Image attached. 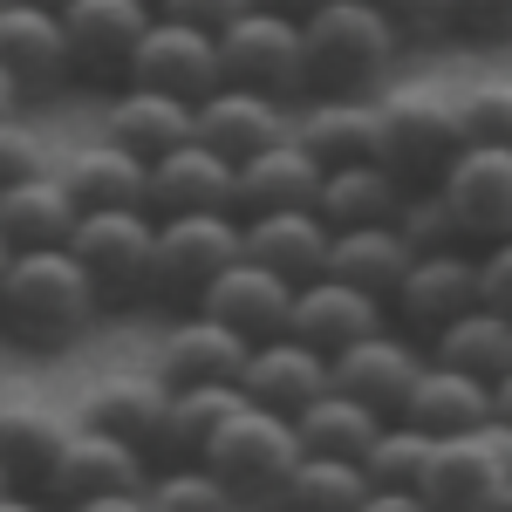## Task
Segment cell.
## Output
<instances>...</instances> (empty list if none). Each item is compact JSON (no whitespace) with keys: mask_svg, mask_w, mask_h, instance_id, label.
Segmentation results:
<instances>
[{"mask_svg":"<svg viewBox=\"0 0 512 512\" xmlns=\"http://www.w3.org/2000/svg\"><path fill=\"white\" fill-rule=\"evenodd\" d=\"M103 315L96 287L69 260V246H28L7 260L0 274V328L21 349H69L89 335V321Z\"/></svg>","mask_w":512,"mask_h":512,"instance_id":"cell-1","label":"cell"},{"mask_svg":"<svg viewBox=\"0 0 512 512\" xmlns=\"http://www.w3.org/2000/svg\"><path fill=\"white\" fill-rule=\"evenodd\" d=\"M396 48L403 41L369 0H315L301 14V96H376Z\"/></svg>","mask_w":512,"mask_h":512,"instance_id":"cell-2","label":"cell"},{"mask_svg":"<svg viewBox=\"0 0 512 512\" xmlns=\"http://www.w3.org/2000/svg\"><path fill=\"white\" fill-rule=\"evenodd\" d=\"M417 499L431 512H512V424L431 437V458L417 478Z\"/></svg>","mask_w":512,"mask_h":512,"instance_id":"cell-3","label":"cell"},{"mask_svg":"<svg viewBox=\"0 0 512 512\" xmlns=\"http://www.w3.org/2000/svg\"><path fill=\"white\" fill-rule=\"evenodd\" d=\"M294 458H301L294 424H287L280 410H267V403H246V396H239L233 410L219 417V431L198 444V465L219 478L239 506L267 499L280 478H287V465H294Z\"/></svg>","mask_w":512,"mask_h":512,"instance_id":"cell-4","label":"cell"},{"mask_svg":"<svg viewBox=\"0 0 512 512\" xmlns=\"http://www.w3.org/2000/svg\"><path fill=\"white\" fill-rule=\"evenodd\" d=\"M69 260H76L103 308H130L151 294V212L144 205H103L69 219Z\"/></svg>","mask_w":512,"mask_h":512,"instance_id":"cell-5","label":"cell"},{"mask_svg":"<svg viewBox=\"0 0 512 512\" xmlns=\"http://www.w3.org/2000/svg\"><path fill=\"white\" fill-rule=\"evenodd\" d=\"M226 260H239L233 212H164V219H151V294L144 301L192 308Z\"/></svg>","mask_w":512,"mask_h":512,"instance_id":"cell-6","label":"cell"},{"mask_svg":"<svg viewBox=\"0 0 512 512\" xmlns=\"http://www.w3.org/2000/svg\"><path fill=\"white\" fill-rule=\"evenodd\" d=\"M376 117H383V171H390L403 192H417V185H437V171L451 164L458 151V123H451V96L444 89H424V82H410V89H390L383 103H376Z\"/></svg>","mask_w":512,"mask_h":512,"instance_id":"cell-7","label":"cell"},{"mask_svg":"<svg viewBox=\"0 0 512 512\" xmlns=\"http://www.w3.org/2000/svg\"><path fill=\"white\" fill-rule=\"evenodd\" d=\"M212 48H219V82L260 89V96H280V103L301 96V21L294 14L239 7L233 21L212 35Z\"/></svg>","mask_w":512,"mask_h":512,"instance_id":"cell-8","label":"cell"},{"mask_svg":"<svg viewBox=\"0 0 512 512\" xmlns=\"http://www.w3.org/2000/svg\"><path fill=\"white\" fill-rule=\"evenodd\" d=\"M437 198L458 219L465 246L512 233V144H458L437 171Z\"/></svg>","mask_w":512,"mask_h":512,"instance_id":"cell-9","label":"cell"},{"mask_svg":"<svg viewBox=\"0 0 512 512\" xmlns=\"http://www.w3.org/2000/svg\"><path fill=\"white\" fill-rule=\"evenodd\" d=\"M55 21H62V48H69V76L117 89L130 69V48L151 21V0H62Z\"/></svg>","mask_w":512,"mask_h":512,"instance_id":"cell-10","label":"cell"},{"mask_svg":"<svg viewBox=\"0 0 512 512\" xmlns=\"http://www.w3.org/2000/svg\"><path fill=\"white\" fill-rule=\"evenodd\" d=\"M123 82H144V89L178 96V103H198V96L219 89V48H212L205 28H185V21H171V14H151L144 35H137V48H130Z\"/></svg>","mask_w":512,"mask_h":512,"instance_id":"cell-11","label":"cell"},{"mask_svg":"<svg viewBox=\"0 0 512 512\" xmlns=\"http://www.w3.org/2000/svg\"><path fill=\"white\" fill-rule=\"evenodd\" d=\"M144 478H151V458L137 444L76 424V431L62 437V451H55V472L41 485V506L62 512V506H76V499H96V492H144Z\"/></svg>","mask_w":512,"mask_h":512,"instance_id":"cell-12","label":"cell"},{"mask_svg":"<svg viewBox=\"0 0 512 512\" xmlns=\"http://www.w3.org/2000/svg\"><path fill=\"white\" fill-rule=\"evenodd\" d=\"M0 69H7L21 103H41V96H55L69 82V48H62L55 7L0 0Z\"/></svg>","mask_w":512,"mask_h":512,"instance_id":"cell-13","label":"cell"},{"mask_svg":"<svg viewBox=\"0 0 512 512\" xmlns=\"http://www.w3.org/2000/svg\"><path fill=\"white\" fill-rule=\"evenodd\" d=\"M233 390L246 396V403H267V410H280V417H294L308 396L328 390V355L308 349L301 335H260V342H246V355H239V376Z\"/></svg>","mask_w":512,"mask_h":512,"instance_id":"cell-14","label":"cell"},{"mask_svg":"<svg viewBox=\"0 0 512 512\" xmlns=\"http://www.w3.org/2000/svg\"><path fill=\"white\" fill-rule=\"evenodd\" d=\"M383 321H390V308H383L376 294H362V287H349V280H335V274H315V280H301V287L287 294V335H301V342L321 349V355L376 335Z\"/></svg>","mask_w":512,"mask_h":512,"instance_id":"cell-15","label":"cell"},{"mask_svg":"<svg viewBox=\"0 0 512 512\" xmlns=\"http://www.w3.org/2000/svg\"><path fill=\"white\" fill-rule=\"evenodd\" d=\"M287 103L280 96H260V89H239V82H219L212 96H198L192 103V137L205 151H219L226 164L253 158V151H267L287 137Z\"/></svg>","mask_w":512,"mask_h":512,"instance_id":"cell-16","label":"cell"},{"mask_svg":"<svg viewBox=\"0 0 512 512\" xmlns=\"http://www.w3.org/2000/svg\"><path fill=\"white\" fill-rule=\"evenodd\" d=\"M410 335H437L451 315L472 308V246H444V253H410V267L396 274L383 301Z\"/></svg>","mask_w":512,"mask_h":512,"instance_id":"cell-17","label":"cell"},{"mask_svg":"<svg viewBox=\"0 0 512 512\" xmlns=\"http://www.w3.org/2000/svg\"><path fill=\"white\" fill-rule=\"evenodd\" d=\"M417 369H424V349H417L410 335H396L390 321H383L376 335H362V342L328 355V383L342 396H355V403H369L376 417H396V403H403V390H410Z\"/></svg>","mask_w":512,"mask_h":512,"instance_id":"cell-18","label":"cell"},{"mask_svg":"<svg viewBox=\"0 0 512 512\" xmlns=\"http://www.w3.org/2000/svg\"><path fill=\"white\" fill-rule=\"evenodd\" d=\"M144 212H233V164L205 151L198 137L171 144L164 158H144Z\"/></svg>","mask_w":512,"mask_h":512,"instance_id":"cell-19","label":"cell"},{"mask_svg":"<svg viewBox=\"0 0 512 512\" xmlns=\"http://www.w3.org/2000/svg\"><path fill=\"white\" fill-rule=\"evenodd\" d=\"M287 280L267 274V267H253V260H226L219 274L205 280V294H198L192 308L205 321H219V328H233L239 342H260V335H280L287 328Z\"/></svg>","mask_w":512,"mask_h":512,"instance_id":"cell-20","label":"cell"},{"mask_svg":"<svg viewBox=\"0 0 512 512\" xmlns=\"http://www.w3.org/2000/svg\"><path fill=\"white\" fill-rule=\"evenodd\" d=\"M287 137L328 171V164H376L383 158V117L369 96H308V110L287 123Z\"/></svg>","mask_w":512,"mask_h":512,"instance_id":"cell-21","label":"cell"},{"mask_svg":"<svg viewBox=\"0 0 512 512\" xmlns=\"http://www.w3.org/2000/svg\"><path fill=\"white\" fill-rule=\"evenodd\" d=\"M239 260L280 274L287 287L321 274L328 260V226L315 219V205H294V212H246L239 219Z\"/></svg>","mask_w":512,"mask_h":512,"instance_id":"cell-22","label":"cell"},{"mask_svg":"<svg viewBox=\"0 0 512 512\" xmlns=\"http://www.w3.org/2000/svg\"><path fill=\"white\" fill-rule=\"evenodd\" d=\"M396 424H410V431H424V437L478 431V424H492V383H478L465 369H444V362L424 355V369L410 376V390L396 403Z\"/></svg>","mask_w":512,"mask_h":512,"instance_id":"cell-23","label":"cell"},{"mask_svg":"<svg viewBox=\"0 0 512 512\" xmlns=\"http://www.w3.org/2000/svg\"><path fill=\"white\" fill-rule=\"evenodd\" d=\"M315 185H321V164L308 158L294 137H280V144H267V151H253V158L233 164V219L315 205Z\"/></svg>","mask_w":512,"mask_h":512,"instance_id":"cell-24","label":"cell"},{"mask_svg":"<svg viewBox=\"0 0 512 512\" xmlns=\"http://www.w3.org/2000/svg\"><path fill=\"white\" fill-rule=\"evenodd\" d=\"M239 355H246V342H239L233 328L205 321L198 308H178V321L164 328V342H158V383L164 390H185V383H233Z\"/></svg>","mask_w":512,"mask_h":512,"instance_id":"cell-25","label":"cell"},{"mask_svg":"<svg viewBox=\"0 0 512 512\" xmlns=\"http://www.w3.org/2000/svg\"><path fill=\"white\" fill-rule=\"evenodd\" d=\"M103 137L123 144L130 158H164L171 144L192 137V103H178L164 89H144V82H117V96L103 110Z\"/></svg>","mask_w":512,"mask_h":512,"instance_id":"cell-26","label":"cell"},{"mask_svg":"<svg viewBox=\"0 0 512 512\" xmlns=\"http://www.w3.org/2000/svg\"><path fill=\"white\" fill-rule=\"evenodd\" d=\"M55 185L69 192L76 212H103V205H144V158H130L123 144L96 137L55 164Z\"/></svg>","mask_w":512,"mask_h":512,"instance_id":"cell-27","label":"cell"},{"mask_svg":"<svg viewBox=\"0 0 512 512\" xmlns=\"http://www.w3.org/2000/svg\"><path fill=\"white\" fill-rule=\"evenodd\" d=\"M69 219H76V205L55 185L48 164L0 185V239H7L14 253H28V246H62V239H69Z\"/></svg>","mask_w":512,"mask_h":512,"instance_id":"cell-28","label":"cell"},{"mask_svg":"<svg viewBox=\"0 0 512 512\" xmlns=\"http://www.w3.org/2000/svg\"><path fill=\"white\" fill-rule=\"evenodd\" d=\"M62 437H69V424H62L55 410H41V403H7V396H0V478H7L14 492H35L41 499Z\"/></svg>","mask_w":512,"mask_h":512,"instance_id":"cell-29","label":"cell"},{"mask_svg":"<svg viewBox=\"0 0 512 512\" xmlns=\"http://www.w3.org/2000/svg\"><path fill=\"white\" fill-rule=\"evenodd\" d=\"M431 342V362H444V369H465V376H478V383H499V376H512V315H499V308H465V315H451L437 335H424Z\"/></svg>","mask_w":512,"mask_h":512,"instance_id":"cell-30","label":"cell"},{"mask_svg":"<svg viewBox=\"0 0 512 512\" xmlns=\"http://www.w3.org/2000/svg\"><path fill=\"white\" fill-rule=\"evenodd\" d=\"M396 198H403V185L383 164H328L315 185V219L328 233H342V226H383V219H396Z\"/></svg>","mask_w":512,"mask_h":512,"instance_id":"cell-31","label":"cell"},{"mask_svg":"<svg viewBox=\"0 0 512 512\" xmlns=\"http://www.w3.org/2000/svg\"><path fill=\"white\" fill-rule=\"evenodd\" d=\"M410 267V246L396 233L390 219L383 226H342V233H328V260H321V274L349 280L362 294H376V301H390L396 274Z\"/></svg>","mask_w":512,"mask_h":512,"instance_id":"cell-32","label":"cell"},{"mask_svg":"<svg viewBox=\"0 0 512 512\" xmlns=\"http://www.w3.org/2000/svg\"><path fill=\"white\" fill-rule=\"evenodd\" d=\"M362 492H369V478H362L355 458L301 451V458L287 465V478L267 492V506H274V512H355V506H362Z\"/></svg>","mask_w":512,"mask_h":512,"instance_id":"cell-33","label":"cell"},{"mask_svg":"<svg viewBox=\"0 0 512 512\" xmlns=\"http://www.w3.org/2000/svg\"><path fill=\"white\" fill-rule=\"evenodd\" d=\"M239 403L233 383H185V390H164L158 431H151V458L171 465V458H198V444L219 431V417Z\"/></svg>","mask_w":512,"mask_h":512,"instance_id":"cell-34","label":"cell"},{"mask_svg":"<svg viewBox=\"0 0 512 512\" xmlns=\"http://www.w3.org/2000/svg\"><path fill=\"white\" fill-rule=\"evenodd\" d=\"M287 424H294V444H301V451H321V458H362V444L376 437L383 417H376L369 403H355V396H342L335 383H328V390L308 396Z\"/></svg>","mask_w":512,"mask_h":512,"instance_id":"cell-35","label":"cell"},{"mask_svg":"<svg viewBox=\"0 0 512 512\" xmlns=\"http://www.w3.org/2000/svg\"><path fill=\"white\" fill-rule=\"evenodd\" d=\"M158 410H164V383H158V376H117V383L89 390V403H82V431L123 437V444H137V451L151 458Z\"/></svg>","mask_w":512,"mask_h":512,"instance_id":"cell-36","label":"cell"},{"mask_svg":"<svg viewBox=\"0 0 512 512\" xmlns=\"http://www.w3.org/2000/svg\"><path fill=\"white\" fill-rule=\"evenodd\" d=\"M144 512H239V499L198 458H171L158 478H144Z\"/></svg>","mask_w":512,"mask_h":512,"instance_id":"cell-37","label":"cell"},{"mask_svg":"<svg viewBox=\"0 0 512 512\" xmlns=\"http://www.w3.org/2000/svg\"><path fill=\"white\" fill-rule=\"evenodd\" d=\"M424 458H431V437L410 431V424H396V417H383L376 424V437L362 444V478L369 485H403V492H417V478H424Z\"/></svg>","mask_w":512,"mask_h":512,"instance_id":"cell-38","label":"cell"},{"mask_svg":"<svg viewBox=\"0 0 512 512\" xmlns=\"http://www.w3.org/2000/svg\"><path fill=\"white\" fill-rule=\"evenodd\" d=\"M396 233H403V246L410 253H444V246H465V233H458V219L444 212V198H437V185H417V192L396 198Z\"/></svg>","mask_w":512,"mask_h":512,"instance_id":"cell-39","label":"cell"},{"mask_svg":"<svg viewBox=\"0 0 512 512\" xmlns=\"http://www.w3.org/2000/svg\"><path fill=\"white\" fill-rule=\"evenodd\" d=\"M451 123H458V144H512L506 82H478L465 96H451Z\"/></svg>","mask_w":512,"mask_h":512,"instance_id":"cell-40","label":"cell"},{"mask_svg":"<svg viewBox=\"0 0 512 512\" xmlns=\"http://www.w3.org/2000/svg\"><path fill=\"white\" fill-rule=\"evenodd\" d=\"M472 301L512 315V239H485V246H472Z\"/></svg>","mask_w":512,"mask_h":512,"instance_id":"cell-41","label":"cell"},{"mask_svg":"<svg viewBox=\"0 0 512 512\" xmlns=\"http://www.w3.org/2000/svg\"><path fill=\"white\" fill-rule=\"evenodd\" d=\"M383 21H390V35L410 48V41H437V35H451L444 28V0H369Z\"/></svg>","mask_w":512,"mask_h":512,"instance_id":"cell-42","label":"cell"},{"mask_svg":"<svg viewBox=\"0 0 512 512\" xmlns=\"http://www.w3.org/2000/svg\"><path fill=\"white\" fill-rule=\"evenodd\" d=\"M444 28H458L472 41H506L512 0H444Z\"/></svg>","mask_w":512,"mask_h":512,"instance_id":"cell-43","label":"cell"},{"mask_svg":"<svg viewBox=\"0 0 512 512\" xmlns=\"http://www.w3.org/2000/svg\"><path fill=\"white\" fill-rule=\"evenodd\" d=\"M41 164H48V151H41L35 130L21 117H0V185L21 178V171H41Z\"/></svg>","mask_w":512,"mask_h":512,"instance_id":"cell-44","label":"cell"},{"mask_svg":"<svg viewBox=\"0 0 512 512\" xmlns=\"http://www.w3.org/2000/svg\"><path fill=\"white\" fill-rule=\"evenodd\" d=\"M239 7H253V0H151V14H171L185 28H205V35H219Z\"/></svg>","mask_w":512,"mask_h":512,"instance_id":"cell-45","label":"cell"},{"mask_svg":"<svg viewBox=\"0 0 512 512\" xmlns=\"http://www.w3.org/2000/svg\"><path fill=\"white\" fill-rule=\"evenodd\" d=\"M355 512H431V506H424L417 492H403V485H369Z\"/></svg>","mask_w":512,"mask_h":512,"instance_id":"cell-46","label":"cell"},{"mask_svg":"<svg viewBox=\"0 0 512 512\" xmlns=\"http://www.w3.org/2000/svg\"><path fill=\"white\" fill-rule=\"evenodd\" d=\"M62 512H144V492H96V499H76Z\"/></svg>","mask_w":512,"mask_h":512,"instance_id":"cell-47","label":"cell"},{"mask_svg":"<svg viewBox=\"0 0 512 512\" xmlns=\"http://www.w3.org/2000/svg\"><path fill=\"white\" fill-rule=\"evenodd\" d=\"M0 512H48L35 499V492H14V485H7V492H0Z\"/></svg>","mask_w":512,"mask_h":512,"instance_id":"cell-48","label":"cell"},{"mask_svg":"<svg viewBox=\"0 0 512 512\" xmlns=\"http://www.w3.org/2000/svg\"><path fill=\"white\" fill-rule=\"evenodd\" d=\"M253 7H274V14H294V21H301V14H308L315 0H253Z\"/></svg>","mask_w":512,"mask_h":512,"instance_id":"cell-49","label":"cell"},{"mask_svg":"<svg viewBox=\"0 0 512 512\" xmlns=\"http://www.w3.org/2000/svg\"><path fill=\"white\" fill-rule=\"evenodd\" d=\"M21 110V96H14V82H7V69H0V117H14Z\"/></svg>","mask_w":512,"mask_h":512,"instance_id":"cell-50","label":"cell"},{"mask_svg":"<svg viewBox=\"0 0 512 512\" xmlns=\"http://www.w3.org/2000/svg\"><path fill=\"white\" fill-rule=\"evenodd\" d=\"M7 260H14V246H7V239H0V274H7Z\"/></svg>","mask_w":512,"mask_h":512,"instance_id":"cell-51","label":"cell"},{"mask_svg":"<svg viewBox=\"0 0 512 512\" xmlns=\"http://www.w3.org/2000/svg\"><path fill=\"white\" fill-rule=\"evenodd\" d=\"M35 7H62V0H35Z\"/></svg>","mask_w":512,"mask_h":512,"instance_id":"cell-52","label":"cell"},{"mask_svg":"<svg viewBox=\"0 0 512 512\" xmlns=\"http://www.w3.org/2000/svg\"><path fill=\"white\" fill-rule=\"evenodd\" d=\"M0 492H7V478H0Z\"/></svg>","mask_w":512,"mask_h":512,"instance_id":"cell-53","label":"cell"},{"mask_svg":"<svg viewBox=\"0 0 512 512\" xmlns=\"http://www.w3.org/2000/svg\"><path fill=\"white\" fill-rule=\"evenodd\" d=\"M239 512H246V506H239Z\"/></svg>","mask_w":512,"mask_h":512,"instance_id":"cell-54","label":"cell"}]
</instances>
